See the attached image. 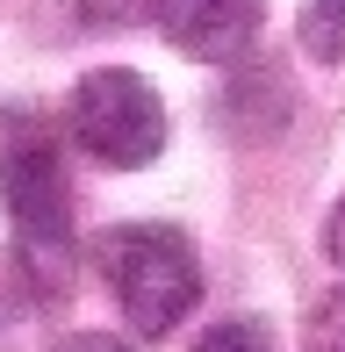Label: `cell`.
<instances>
[{"instance_id":"cell-1","label":"cell","mask_w":345,"mask_h":352,"mask_svg":"<svg viewBox=\"0 0 345 352\" xmlns=\"http://www.w3.org/2000/svg\"><path fill=\"white\" fill-rule=\"evenodd\" d=\"M0 209L22 230V259L58 274L72 259V180H65V122L43 108H0Z\"/></svg>"},{"instance_id":"cell-2","label":"cell","mask_w":345,"mask_h":352,"mask_svg":"<svg viewBox=\"0 0 345 352\" xmlns=\"http://www.w3.org/2000/svg\"><path fill=\"white\" fill-rule=\"evenodd\" d=\"M93 266L115 287V309L130 316L137 338H166L187 324V309L201 302V252L187 245V230L172 223H115L93 245Z\"/></svg>"},{"instance_id":"cell-3","label":"cell","mask_w":345,"mask_h":352,"mask_svg":"<svg viewBox=\"0 0 345 352\" xmlns=\"http://www.w3.org/2000/svg\"><path fill=\"white\" fill-rule=\"evenodd\" d=\"M65 137L80 144L87 158H101V166H151V158L166 151V101L159 87H151L144 72L130 65H93L80 87H72L65 101Z\"/></svg>"},{"instance_id":"cell-4","label":"cell","mask_w":345,"mask_h":352,"mask_svg":"<svg viewBox=\"0 0 345 352\" xmlns=\"http://www.w3.org/2000/svg\"><path fill=\"white\" fill-rule=\"evenodd\" d=\"M151 22L172 51L201 58V65H230L266 29V0H151Z\"/></svg>"},{"instance_id":"cell-5","label":"cell","mask_w":345,"mask_h":352,"mask_svg":"<svg viewBox=\"0 0 345 352\" xmlns=\"http://www.w3.org/2000/svg\"><path fill=\"white\" fill-rule=\"evenodd\" d=\"M302 51L324 58V65H345V0H309L302 8Z\"/></svg>"},{"instance_id":"cell-6","label":"cell","mask_w":345,"mask_h":352,"mask_svg":"<svg viewBox=\"0 0 345 352\" xmlns=\"http://www.w3.org/2000/svg\"><path fill=\"white\" fill-rule=\"evenodd\" d=\"M29 287H36V266H29L22 252H0V338H8V331L36 309V295H29Z\"/></svg>"},{"instance_id":"cell-7","label":"cell","mask_w":345,"mask_h":352,"mask_svg":"<svg viewBox=\"0 0 345 352\" xmlns=\"http://www.w3.org/2000/svg\"><path fill=\"white\" fill-rule=\"evenodd\" d=\"M194 352H274V331H266L259 316H223V324L201 331Z\"/></svg>"},{"instance_id":"cell-8","label":"cell","mask_w":345,"mask_h":352,"mask_svg":"<svg viewBox=\"0 0 345 352\" xmlns=\"http://www.w3.org/2000/svg\"><path fill=\"white\" fill-rule=\"evenodd\" d=\"M302 352H345V287H331V295H324L317 309H309Z\"/></svg>"},{"instance_id":"cell-9","label":"cell","mask_w":345,"mask_h":352,"mask_svg":"<svg viewBox=\"0 0 345 352\" xmlns=\"http://www.w3.org/2000/svg\"><path fill=\"white\" fill-rule=\"evenodd\" d=\"M324 259H331L338 274H345V195H338V209L324 216Z\"/></svg>"},{"instance_id":"cell-10","label":"cell","mask_w":345,"mask_h":352,"mask_svg":"<svg viewBox=\"0 0 345 352\" xmlns=\"http://www.w3.org/2000/svg\"><path fill=\"white\" fill-rule=\"evenodd\" d=\"M51 352H130L122 338H108V331H72V338H58Z\"/></svg>"}]
</instances>
